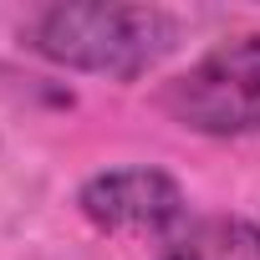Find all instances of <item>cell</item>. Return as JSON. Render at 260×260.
<instances>
[{
  "instance_id": "cell-4",
  "label": "cell",
  "mask_w": 260,
  "mask_h": 260,
  "mask_svg": "<svg viewBox=\"0 0 260 260\" xmlns=\"http://www.w3.org/2000/svg\"><path fill=\"white\" fill-rule=\"evenodd\" d=\"M164 260H260V224L245 214H199L164 240Z\"/></svg>"
},
{
  "instance_id": "cell-2",
  "label": "cell",
  "mask_w": 260,
  "mask_h": 260,
  "mask_svg": "<svg viewBox=\"0 0 260 260\" xmlns=\"http://www.w3.org/2000/svg\"><path fill=\"white\" fill-rule=\"evenodd\" d=\"M158 112L204 138L260 133V31L214 41L199 61L158 87Z\"/></svg>"
},
{
  "instance_id": "cell-1",
  "label": "cell",
  "mask_w": 260,
  "mask_h": 260,
  "mask_svg": "<svg viewBox=\"0 0 260 260\" xmlns=\"http://www.w3.org/2000/svg\"><path fill=\"white\" fill-rule=\"evenodd\" d=\"M184 36V21L164 6H107V0H82V6H41L21 21V46L36 51L51 67L138 82L148 77Z\"/></svg>"
},
{
  "instance_id": "cell-3",
  "label": "cell",
  "mask_w": 260,
  "mask_h": 260,
  "mask_svg": "<svg viewBox=\"0 0 260 260\" xmlns=\"http://www.w3.org/2000/svg\"><path fill=\"white\" fill-rule=\"evenodd\" d=\"M77 209L102 230L122 240H174L189 219L184 184L153 164L102 169L77 189Z\"/></svg>"
}]
</instances>
